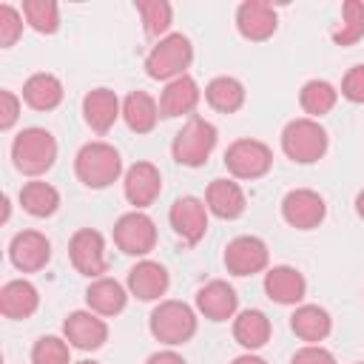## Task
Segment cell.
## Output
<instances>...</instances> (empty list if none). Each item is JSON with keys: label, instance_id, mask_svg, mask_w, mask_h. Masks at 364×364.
Returning <instances> with one entry per match:
<instances>
[{"label": "cell", "instance_id": "6da1fadb", "mask_svg": "<svg viewBox=\"0 0 364 364\" xmlns=\"http://www.w3.org/2000/svg\"><path fill=\"white\" fill-rule=\"evenodd\" d=\"M74 173L85 188H108L122 176V156L108 142H85L74 156Z\"/></svg>", "mask_w": 364, "mask_h": 364}, {"label": "cell", "instance_id": "7a4b0ae2", "mask_svg": "<svg viewBox=\"0 0 364 364\" xmlns=\"http://www.w3.org/2000/svg\"><path fill=\"white\" fill-rule=\"evenodd\" d=\"M11 159L14 168L26 176H40L46 171H51V165L57 162V139L51 131L46 128H23L14 142H11Z\"/></svg>", "mask_w": 364, "mask_h": 364}, {"label": "cell", "instance_id": "3957f363", "mask_svg": "<svg viewBox=\"0 0 364 364\" xmlns=\"http://www.w3.org/2000/svg\"><path fill=\"white\" fill-rule=\"evenodd\" d=\"M196 313L191 304L185 301H176V299H168V301H159L154 310H151V318H148V330L156 341L168 344V347H176V344H185L196 336Z\"/></svg>", "mask_w": 364, "mask_h": 364}, {"label": "cell", "instance_id": "277c9868", "mask_svg": "<svg viewBox=\"0 0 364 364\" xmlns=\"http://www.w3.org/2000/svg\"><path fill=\"white\" fill-rule=\"evenodd\" d=\"M193 63V46L185 34L173 31V34H165L162 40H156V46L148 51L145 57V74L151 80H176V77H185V71L191 68Z\"/></svg>", "mask_w": 364, "mask_h": 364}, {"label": "cell", "instance_id": "5b68a950", "mask_svg": "<svg viewBox=\"0 0 364 364\" xmlns=\"http://www.w3.org/2000/svg\"><path fill=\"white\" fill-rule=\"evenodd\" d=\"M327 131L321 128L318 119L310 117H299L290 119L282 131V151L287 159L299 162V165H313L327 154Z\"/></svg>", "mask_w": 364, "mask_h": 364}, {"label": "cell", "instance_id": "8992f818", "mask_svg": "<svg viewBox=\"0 0 364 364\" xmlns=\"http://www.w3.org/2000/svg\"><path fill=\"white\" fill-rule=\"evenodd\" d=\"M216 139H219V131L213 122L202 119V117H191L173 136L171 142V154L179 165L185 168H199L208 162V156L213 154L216 148Z\"/></svg>", "mask_w": 364, "mask_h": 364}, {"label": "cell", "instance_id": "52a82bcc", "mask_svg": "<svg viewBox=\"0 0 364 364\" xmlns=\"http://www.w3.org/2000/svg\"><path fill=\"white\" fill-rule=\"evenodd\" d=\"M225 168L236 179H262L273 168V151L262 139H236L225 151Z\"/></svg>", "mask_w": 364, "mask_h": 364}, {"label": "cell", "instance_id": "ba28073f", "mask_svg": "<svg viewBox=\"0 0 364 364\" xmlns=\"http://www.w3.org/2000/svg\"><path fill=\"white\" fill-rule=\"evenodd\" d=\"M114 242L128 256H148L156 245V225L142 210H128L114 225Z\"/></svg>", "mask_w": 364, "mask_h": 364}, {"label": "cell", "instance_id": "9c48e42d", "mask_svg": "<svg viewBox=\"0 0 364 364\" xmlns=\"http://www.w3.org/2000/svg\"><path fill=\"white\" fill-rule=\"evenodd\" d=\"M68 259L77 273L88 279H100L108 270V256H105V239L94 228H80L71 242H68Z\"/></svg>", "mask_w": 364, "mask_h": 364}, {"label": "cell", "instance_id": "30bf717a", "mask_svg": "<svg viewBox=\"0 0 364 364\" xmlns=\"http://www.w3.org/2000/svg\"><path fill=\"white\" fill-rule=\"evenodd\" d=\"M327 205L324 196L310 188H293L282 199V219L296 230H313L324 222Z\"/></svg>", "mask_w": 364, "mask_h": 364}, {"label": "cell", "instance_id": "8fae6325", "mask_svg": "<svg viewBox=\"0 0 364 364\" xmlns=\"http://www.w3.org/2000/svg\"><path fill=\"white\" fill-rule=\"evenodd\" d=\"M267 259H270L267 245L259 236H236V239H230L228 247H225V256H222L228 273H233V276L262 273L267 267Z\"/></svg>", "mask_w": 364, "mask_h": 364}, {"label": "cell", "instance_id": "7c38bea8", "mask_svg": "<svg viewBox=\"0 0 364 364\" xmlns=\"http://www.w3.org/2000/svg\"><path fill=\"white\" fill-rule=\"evenodd\" d=\"M63 338L77 350H100L108 341V324L94 310H74L63 321Z\"/></svg>", "mask_w": 364, "mask_h": 364}, {"label": "cell", "instance_id": "4fadbf2b", "mask_svg": "<svg viewBox=\"0 0 364 364\" xmlns=\"http://www.w3.org/2000/svg\"><path fill=\"white\" fill-rule=\"evenodd\" d=\"M168 222L185 245H196L208 230V205L196 196H179L168 210Z\"/></svg>", "mask_w": 364, "mask_h": 364}, {"label": "cell", "instance_id": "5bb4252c", "mask_svg": "<svg viewBox=\"0 0 364 364\" xmlns=\"http://www.w3.org/2000/svg\"><path fill=\"white\" fill-rule=\"evenodd\" d=\"M125 199L134 205V210H142L156 202L162 193V173L154 162H134L122 176Z\"/></svg>", "mask_w": 364, "mask_h": 364}, {"label": "cell", "instance_id": "9a60e30c", "mask_svg": "<svg viewBox=\"0 0 364 364\" xmlns=\"http://www.w3.org/2000/svg\"><path fill=\"white\" fill-rule=\"evenodd\" d=\"M9 259L20 273H37L51 259V242L40 230H20L9 245Z\"/></svg>", "mask_w": 364, "mask_h": 364}, {"label": "cell", "instance_id": "2e32d148", "mask_svg": "<svg viewBox=\"0 0 364 364\" xmlns=\"http://www.w3.org/2000/svg\"><path fill=\"white\" fill-rule=\"evenodd\" d=\"M276 26H279V17H276L273 6L264 0H245L236 9V28L250 43L270 40L276 34Z\"/></svg>", "mask_w": 364, "mask_h": 364}, {"label": "cell", "instance_id": "e0dca14e", "mask_svg": "<svg viewBox=\"0 0 364 364\" xmlns=\"http://www.w3.org/2000/svg\"><path fill=\"white\" fill-rule=\"evenodd\" d=\"M196 310L208 321H228L239 310V296L228 282L213 279L196 290Z\"/></svg>", "mask_w": 364, "mask_h": 364}, {"label": "cell", "instance_id": "ac0fdd59", "mask_svg": "<svg viewBox=\"0 0 364 364\" xmlns=\"http://www.w3.org/2000/svg\"><path fill=\"white\" fill-rule=\"evenodd\" d=\"M82 117H85V122H88L91 131L108 134L114 128V122L122 117L119 97L111 88H91L82 97Z\"/></svg>", "mask_w": 364, "mask_h": 364}, {"label": "cell", "instance_id": "d6986e66", "mask_svg": "<svg viewBox=\"0 0 364 364\" xmlns=\"http://www.w3.org/2000/svg\"><path fill=\"white\" fill-rule=\"evenodd\" d=\"M168 284H171L168 270L154 259H142L128 270V290L139 301H156L159 296H165Z\"/></svg>", "mask_w": 364, "mask_h": 364}, {"label": "cell", "instance_id": "ffe728a7", "mask_svg": "<svg viewBox=\"0 0 364 364\" xmlns=\"http://www.w3.org/2000/svg\"><path fill=\"white\" fill-rule=\"evenodd\" d=\"M264 293L276 304H299L307 293V282L299 267L290 264H276L264 273Z\"/></svg>", "mask_w": 364, "mask_h": 364}, {"label": "cell", "instance_id": "44dd1931", "mask_svg": "<svg viewBox=\"0 0 364 364\" xmlns=\"http://www.w3.org/2000/svg\"><path fill=\"white\" fill-rule=\"evenodd\" d=\"M202 100V91L196 85L193 77H176L171 82H165V91L159 97V114L173 119V117H185V114H193L196 105Z\"/></svg>", "mask_w": 364, "mask_h": 364}, {"label": "cell", "instance_id": "7402d4cb", "mask_svg": "<svg viewBox=\"0 0 364 364\" xmlns=\"http://www.w3.org/2000/svg\"><path fill=\"white\" fill-rule=\"evenodd\" d=\"M205 205H208V213H213L219 219H239L247 208V199H245V191L239 182L213 179L205 191Z\"/></svg>", "mask_w": 364, "mask_h": 364}, {"label": "cell", "instance_id": "603a6c76", "mask_svg": "<svg viewBox=\"0 0 364 364\" xmlns=\"http://www.w3.org/2000/svg\"><path fill=\"white\" fill-rule=\"evenodd\" d=\"M40 307V293L28 279H11L0 290V313L6 318H28Z\"/></svg>", "mask_w": 364, "mask_h": 364}, {"label": "cell", "instance_id": "cb8c5ba5", "mask_svg": "<svg viewBox=\"0 0 364 364\" xmlns=\"http://www.w3.org/2000/svg\"><path fill=\"white\" fill-rule=\"evenodd\" d=\"M125 301H128L125 287L117 279H108V276L91 279V284L85 290V304L97 316H117V313L125 310Z\"/></svg>", "mask_w": 364, "mask_h": 364}, {"label": "cell", "instance_id": "d4e9b609", "mask_svg": "<svg viewBox=\"0 0 364 364\" xmlns=\"http://www.w3.org/2000/svg\"><path fill=\"white\" fill-rule=\"evenodd\" d=\"M290 330H293L301 341L318 344V341H324V338L330 336L333 318H330V313H327L324 307H318V304H299V307L293 310V316H290Z\"/></svg>", "mask_w": 364, "mask_h": 364}, {"label": "cell", "instance_id": "484cf974", "mask_svg": "<svg viewBox=\"0 0 364 364\" xmlns=\"http://www.w3.org/2000/svg\"><path fill=\"white\" fill-rule=\"evenodd\" d=\"M159 102L148 91H131L122 100V119L134 134H151L159 122Z\"/></svg>", "mask_w": 364, "mask_h": 364}, {"label": "cell", "instance_id": "4316f807", "mask_svg": "<svg viewBox=\"0 0 364 364\" xmlns=\"http://www.w3.org/2000/svg\"><path fill=\"white\" fill-rule=\"evenodd\" d=\"M63 82L48 71H37L23 82V100L34 111H54L63 102Z\"/></svg>", "mask_w": 364, "mask_h": 364}, {"label": "cell", "instance_id": "83f0119b", "mask_svg": "<svg viewBox=\"0 0 364 364\" xmlns=\"http://www.w3.org/2000/svg\"><path fill=\"white\" fill-rule=\"evenodd\" d=\"M233 338L245 350H259L270 338V318L262 310H242L233 316Z\"/></svg>", "mask_w": 364, "mask_h": 364}, {"label": "cell", "instance_id": "f1b7e54d", "mask_svg": "<svg viewBox=\"0 0 364 364\" xmlns=\"http://www.w3.org/2000/svg\"><path fill=\"white\" fill-rule=\"evenodd\" d=\"M205 100L219 114H233L245 105V85L236 77H213L205 85Z\"/></svg>", "mask_w": 364, "mask_h": 364}, {"label": "cell", "instance_id": "f546056e", "mask_svg": "<svg viewBox=\"0 0 364 364\" xmlns=\"http://www.w3.org/2000/svg\"><path fill=\"white\" fill-rule=\"evenodd\" d=\"M20 205L26 213L37 216V219H46V216H54L57 208H60V193L54 185L43 182V179H31L20 188Z\"/></svg>", "mask_w": 364, "mask_h": 364}, {"label": "cell", "instance_id": "4dcf8cb0", "mask_svg": "<svg viewBox=\"0 0 364 364\" xmlns=\"http://www.w3.org/2000/svg\"><path fill=\"white\" fill-rule=\"evenodd\" d=\"M336 100H338V91L327 80H307L299 91V105L310 119L330 114L336 108Z\"/></svg>", "mask_w": 364, "mask_h": 364}, {"label": "cell", "instance_id": "1f68e13d", "mask_svg": "<svg viewBox=\"0 0 364 364\" xmlns=\"http://www.w3.org/2000/svg\"><path fill=\"white\" fill-rule=\"evenodd\" d=\"M361 37H364V3L347 0L341 6V23L333 28V43L336 46H353Z\"/></svg>", "mask_w": 364, "mask_h": 364}, {"label": "cell", "instance_id": "d6a6232c", "mask_svg": "<svg viewBox=\"0 0 364 364\" xmlns=\"http://www.w3.org/2000/svg\"><path fill=\"white\" fill-rule=\"evenodd\" d=\"M136 11L142 17V28L148 37H165L173 23V9L165 0H136Z\"/></svg>", "mask_w": 364, "mask_h": 364}, {"label": "cell", "instance_id": "836d02e7", "mask_svg": "<svg viewBox=\"0 0 364 364\" xmlns=\"http://www.w3.org/2000/svg\"><path fill=\"white\" fill-rule=\"evenodd\" d=\"M23 20L40 34H54L60 28V6L54 0H26Z\"/></svg>", "mask_w": 364, "mask_h": 364}, {"label": "cell", "instance_id": "e575fe53", "mask_svg": "<svg viewBox=\"0 0 364 364\" xmlns=\"http://www.w3.org/2000/svg\"><path fill=\"white\" fill-rule=\"evenodd\" d=\"M31 364H71V344L60 336H40L31 347Z\"/></svg>", "mask_w": 364, "mask_h": 364}, {"label": "cell", "instance_id": "d590c367", "mask_svg": "<svg viewBox=\"0 0 364 364\" xmlns=\"http://www.w3.org/2000/svg\"><path fill=\"white\" fill-rule=\"evenodd\" d=\"M23 11H17L14 6H9V3H3L0 6V46L3 48H11L17 40H20V34H23Z\"/></svg>", "mask_w": 364, "mask_h": 364}, {"label": "cell", "instance_id": "8d00e7d4", "mask_svg": "<svg viewBox=\"0 0 364 364\" xmlns=\"http://www.w3.org/2000/svg\"><path fill=\"white\" fill-rule=\"evenodd\" d=\"M341 97L355 102V105H364V63L361 65H353L344 80H341Z\"/></svg>", "mask_w": 364, "mask_h": 364}, {"label": "cell", "instance_id": "74e56055", "mask_svg": "<svg viewBox=\"0 0 364 364\" xmlns=\"http://www.w3.org/2000/svg\"><path fill=\"white\" fill-rule=\"evenodd\" d=\"M290 364H336V355L321 344H304L301 350H296Z\"/></svg>", "mask_w": 364, "mask_h": 364}, {"label": "cell", "instance_id": "f35d334b", "mask_svg": "<svg viewBox=\"0 0 364 364\" xmlns=\"http://www.w3.org/2000/svg\"><path fill=\"white\" fill-rule=\"evenodd\" d=\"M17 117H20V100H17V94L14 91H0V128L3 131H9L14 122H17Z\"/></svg>", "mask_w": 364, "mask_h": 364}, {"label": "cell", "instance_id": "ab89813d", "mask_svg": "<svg viewBox=\"0 0 364 364\" xmlns=\"http://www.w3.org/2000/svg\"><path fill=\"white\" fill-rule=\"evenodd\" d=\"M145 364H188L176 350H159V353H154V355H148V361Z\"/></svg>", "mask_w": 364, "mask_h": 364}, {"label": "cell", "instance_id": "60d3db41", "mask_svg": "<svg viewBox=\"0 0 364 364\" xmlns=\"http://www.w3.org/2000/svg\"><path fill=\"white\" fill-rule=\"evenodd\" d=\"M230 364H267L262 355H253V353H245V355H239V358H233Z\"/></svg>", "mask_w": 364, "mask_h": 364}, {"label": "cell", "instance_id": "b9f144b4", "mask_svg": "<svg viewBox=\"0 0 364 364\" xmlns=\"http://www.w3.org/2000/svg\"><path fill=\"white\" fill-rule=\"evenodd\" d=\"M355 213L364 219V191H358V196H355Z\"/></svg>", "mask_w": 364, "mask_h": 364}, {"label": "cell", "instance_id": "7bdbcfd3", "mask_svg": "<svg viewBox=\"0 0 364 364\" xmlns=\"http://www.w3.org/2000/svg\"><path fill=\"white\" fill-rule=\"evenodd\" d=\"M77 364H97V361H88V358H85V361H77Z\"/></svg>", "mask_w": 364, "mask_h": 364}, {"label": "cell", "instance_id": "ee69618b", "mask_svg": "<svg viewBox=\"0 0 364 364\" xmlns=\"http://www.w3.org/2000/svg\"><path fill=\"white\" fill-rule=\"evenodd\" d=\"M358 364H364V361H358Z\"/></svg>", "mask_w": 364, "mask_h": 364}]
</instances>
